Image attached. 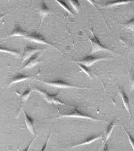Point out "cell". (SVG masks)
<instances>
[{
	"instance_id": "obj_9",
	"label": "cell",
	"mask_w": 134,
	"mask_h": 151,
	"mask_svg": "<svg viewBox=\"0 0 134 151\" xmlns=\"http://www.w3.org/2000/svg\"><path fill=\"white\" fill-rule=\"evenodd\" d=\"M28 32L23 29L19 24L15 25L14 29L6 38L10 37H23L24 38L27 34Z\"/></svg>"
},
{
	"instance_id": "obj_16",
	"label": "cell",
	"mask_w": 134,
	"mask_h": 151,
	"mask_svg": "<svg viewBox=\"0 0 134 151\" xmlns=\"http://www.w3.org/2000/svg\"><path fill=\"white\" fill-rule=\"evenodd\" d=\"M115 124H116V121L115 120H113L111 121V122L108 126L106 130L105 134L104 139L103 143H105L108 139H109V138H110L113 131V130L114 127H115Z\"/></svg>"
},
{
	"instance_id": "obj_12",
	"label": "cell",
	"mask_w": 134,
	"mask_h": 151,
	"mask_svg": "<svg viewBox=\"0 0 134 151\" xmlns=\"http://www.w3.org/2000/svg\"><path fill=\"white\" fill-rule=\"evenodd\" d=\"M133 2L134 1L132 0H115V1L108 2L103 5L101 6L104 8H109L121 5L127 4Z\"/></svg>"
},
{
	"instance_id": "obj_1",
	"label": "cell",
	"mask_w": 134,
	"mask_h": 151,
	"mask_svg": "<svg viewBox=\"0 0 134 151\" xmlns=\"http://www.w3.org/2000/svg\"><path fill=\"white\" fill-rule=\"evenodd\" d=\"M32 91L39 93L41 95L43 96L44 99L46 100L47 102L48 103L50 104H54L56 105H64V106H70V107H74L73 106L67 104H66L64 103V102L61 101L59 99H57V96L58 94H59V93H56V94H53V95L49 94L47 93L46 91L38 88V87H34L33 88Z\"/></svg>"
},
{
	"instance_id": "obj_20",
	"label": "cell",
	"mask_w": 134,
	"mask_h": 151,
	"mask_svg": "<svg viewBox=\"0 0 134 151\" xmlns=\"http://www.w3.org/2000/svg\"><path fill=\"white\" fill-rule=\"evenodd\" d=\"M76 63L78 65V66H79L80 68H81L82 70L83 71V72H84L86 74L88 75V76L90 78V79H92V73L91 71H90L88 69V68H87L85 66L82 64L77 63Z\"/></svg>"
},
{
	"instance_id": "obj_25",
	"label": "cell",
	"mask_w": 134,
	"mask_h": 151,
	"mask_svg": "<svg viewBox=\"0 0 134 151\" xmlns=\"http://www.w3.org/2000/svg\"><path fill=\"white\" fill-rule=\"evenodd\" d=\"M9 13L7 14H2V15H0V21L3 18H4V17H5L7 16L8 15H9Z\"/></svg>"
},
{
	"instance_id": "obj_21",
	"label": "cell",
	"mask_w": 134,
	"mask_h": 151,
	"mask_svg": "<svg viewBox=\"0 0 134 151\" xmlns=\"http://www.w3.org/2000/svg\"><path fill=\"white\" fill-rule=\"evenodd\" d=\"M123 25L127 29H130V30L134 31V18H133L131 19L127 22L123 23Z\"/></svg>"
},
{
	"instance_id": "obj_26",
	"label": "cell",
	"mask_w": 134,
	"mask_h": 151,
	"mask_svg": "<svg viewBox=\"0 0 134 151\" xmlns=\"http://www.w3.org/2000/svg\"><path fill=\"white\" fill-rule=\"evenodd\" d=\"M86 1H87L90 4H91L92 5L94 6L95 7V2L94 0H86Z\"/></svg>"
},
{
	"instance_id": "obj_13",
	"label": "cell",
	"mask_w": 134,
	"mask_h": 151,
	"mask_svg": "<svg viewBox=\"0 0 134 151\" xmlns=\"http://www.w3.org/2000/svg\"><path fill=\"white\" fill-rule=\"evenodd\" d=\"M23 112L24 113V117H25V121L27 127L31 134L34 135L35 133L34 126V120L24 112V110H23Z\"/></svg>"
},
{
	"instance_id": "obj_15",
	"label": "cell",
	"mask_w": 134,
	"mask_h": 151,
	"mask_svg": "<svg viewBox=\"0 0 134 151\" xmlns=\"http://www.w3.org/2000/svg\"><path fill=\"white\" fill-rule=\"evenodd\" d=\"M119 93L120 95V96L121 98L123 101V104L126 109L127 111L130 114V106H129V100L125 93L124 92L122 88L118 87Z\"/></svg>"
},
{
	"instance_id": "obj_19",
	"label": "cell",
	"mask_w": 134,
	"mask_h": 151,
	"mask_svg": "<svg viewBox=\"0 0 134 151\" xmlns=\"http://www.w3.org/2000/svg\"><path fill=\"white\" fill-rule=\"evenodd\" d=\"M68 1L76 12L78 13L79 12L80 7V4L78 0H68Z\"/></svg>"
},
{
	"instance_id": "obj_5",
	"label": "cell",
	"mask_w": 134,
	"mask_h": 151,
	"mask_svg": "<svg viewBox=\"0 0 134 151\" xmlns=\"http://www.w3.org/2000/svg\"><path fill=\"white\" fill-rule=\"evenodd\" d=\"M37 81H40L43 83L45 85L47 86H51V87H57L59 88H84V89H89L88 88H85L84 87H76V86H73L64 82L63 80H57V81H43V80L37 79Z\"/></svg>"
},
{
	"instance_id": "obj_27",
	"label": "cell",
	"mask_w": 134,
	"mask_h": 151,
	"mask_svg": "<svg viewBox=\"0 0 134 151\" xmlns=\"http://www.w3.org/2000/svg\"><path fill=\"white\" fill-rule=\"evenodd\" d=\"M37 135H36V137H35V138H34V140H33V141L32 142H31V143L30 144V145H29V146H28V147H27L26 149H25V150H24V151H29V148H30V146H31L34 140L35 139H36V137H37Z\"/></svg>"
},
{
	"instance_id": "obj_2",
	"label": "cell",
	"mask_w": 134,
	"mask_h": 151,
	"mask_svg": "<svg viewBox=\"0 0 134 151\" xmlns=\"http://www.w3.org/2000/svg\"><path fill=\"white\" fill-rule=\"evenodd\" d=\"M23 38L31 41V42H35V43L47 45L53 47V48L58 50L52 44L47 41L44 37L37 32H33L30 33H28L26 36Z\"/></svg>"
},
{
	"instance_id": "obj_24",
	"label": "cell",
	"mask_w": 134,
	"mask_h": 151,
	"mask_svg": "<svg viewBox=\"0 0 134 151\" xmlns=\"http://www.w3.org/2000/svg\"><path fill=\"white\" fill-rule=\"evenodd\" d=\"M50 134H49V137H48L47 140V142L46 143L45 145L44 146H43V149L42 150V151H44V148H45L46 147V146L47 145L48 142H49V139H50Z\"/></svg>"
},
{
	"instance_id": "obj_3",
	"label": "cell",
	"mask_w": 134,
	"mask_h": 151,
	"mask_svg": "<svg viewBox=\"0 0 134 151\" xmlns=\"http://www.w3.org/2000/svg\"><path fill=\"white\" fill-rule=\"evenodd\" d=\"M90 32L92 34L93 37L92 38L89 37V40H90V42H91L92 49L91 52H90V54H95L96 52L100 51H105L113 53V52L109 48H107L105 46H103L102 44L100 43V41H99L97 37L94 35L93 33V30L92 28L90 29Z\"/></svg>"
},
{
	"instance_id": "obj_6",
	"label": "cell",
	"mask_w": 134,
	"mask_h": 151,
	"mask_svg": "<svg viewBox=\"0 0 134 151\" xmlns=\"http://www.w3.org/2000/svg\"><path fill=\"white\" fill-rule=\"evenodd\" d=\"M42 53L41 52L36 53L32 56L29 58L27 62L23 66V68L20 70L26 69H31L39 64L42 63L43 61L39 60L40 58L42 55Z\"/></svg>"
},
{
	"instance_id": "obj_10",
	"label": "cell",
	"mask_w": 134,
	"mask_h": 151,
	"mask_svg": "<svg viewBox=\"0 0 134 151\" xmlns=\"http://www.w3.org/2000/svg\"><path fill=\"white\" fill-rule=\"evenodd\" d=\"M34 78V76H28L23 75L22 74H18L16 75V76L14 77L10 80V83L7 87L9 88L10 86H12V85L14 84L15 83H18L22 82L26 80H30L32 78ZM6 89V90L7 89ZM5 90V91H6Z\"/></svg>"
},
{
	"instance_id": "obj_8",
	"label": "cell",
	"mask_w": 134,
	"mask_h": 151,
	"mask_svg": "<svg viewBox=\"0 0 134 151\" xmlns=\"http://www.w3.org/2000/svg\"><path fill=\"white\" fill-rule=\"evenodd\" d=\"M43 50L37 48V47H33V46L26 45L24 47L23 49V54H22V63L24 62L26 60H28L29 58L32 56L34 54L38 52H42Z\"/></svg>"
},
{
	"instance_id": "obj_22",
	"label": "cell",
	"mask_w": 134,
	"mask_h": 151,
	"mask_svg": "<svg viewBox=\"0 0 134 151\" xmlns=\"http://www.w3.org/2000/svg\"><path fill=\"white\" fill-rule=\"evenodd\" d=\"M32 90L31 89L27 90L23 94H20L19 93L17 92V94H19L21 96L22 100L23 102H26L27 100H28L29 96H30V93H31Z\"/></svg>"
},
{
	"instance_id": "obj_28",
	"label": "cell",
	"mask_w": 134,
	"mask_h": 151,
	"mask_svg": "<svg viewBox=\"0 0 134 151\" xmlns=\"http://www.w3.org/2000/svg\"><path fill=\"white\" fill-rule=\"evenodd\" d=\"M2 95H1V96H0V98H1V97Z\"/></svg>"
},
{
	"instance_id": "obj_17",
	"label": "cell",
	"mask_w": 134,
	"mask_h": 151,
	"mask_svg": "<svg viewBox=\"0 0 134 151\" xmlns=\"http://www.w3.org/2000/svg\"><path fill=\"white\" fill-rule=\"evenodd\" d=\"M104 133H102V134H100V135L97 136L92 137L89 138V139H87L86 140H85L83 142L77 144V145H74V146H71L70 147L72 148V147L83 146V145H89V144L92 143L94 142V141H96V140L101 139V138H102V137H103V134Z\"/></svg>"
},
{
	"instance_id": "obj_11",
	"label": "cell",
	"mask_w": 134,
	"mask_h": 151,
	"mask_svg": "<svg viewBox=\"0 0 134 151\" xmlns=\"http://www.w3.org/2000/svg\"><path fill=\"white\" fill-rule=\"evenodd\" d=\"M38 13L41 17V19H42L41 23H42L45 18L48 15L51 14L52 12L49 7L46 4L45 2L43 1L40 6Z\"/></svg>"
},
{
	"instance_id": "obj_23",
	"label": "cell",
	"mask_w": 134,
	"mask_h": 151,
	"mask_svg": "<svg viewBox=\"0 0 134 151\" xmlns=\"http://www.w3.org/2000/svg\"><path fill=\"white\" fill-rule=\"evenodd\" d=\"M122 127H123V128L124 129L127 135H128V137H129V142H130V145H131L132 147H133V149L134 150V141L133 140L132 137L131 135H130V134H129V133H128L127 131H126L124 127H123V126H122Z\"/></svg>"
},
{
	"instance_id": "obj_18",
	"label": "cell",
	"mask_w": 134,
	"mask_h": 151,
	"mask_svg": "<svg viewBox=\"0 0 134 151\" xmlns=\"http://www.w3.org/2000/svg\"><path fill=\"white\" fill-rule=\"evenodd\" d=\"M54 1L57 2V3H58L64 10H65L66 11L69 13L70 15H73V16L75 15V14H74L70 8L67 5L66 3V2H64L63 0H54Z\"/></svg>"
},
{
	"instance_id": "obj_14",
	"label": "cell",
	"mask_w": 134,
	"mask_h": 151,
	"mask_svg": "<svg viewBox=\"0 0 134 151\" xmlns=\"http://www.w3.org/2000/svg\"><path fill=\"white\" fill-rule=\"evenodd\" d=\"M0 52L7 53L15 56H21L20 52L14 48L0 45Z\"/></svg>"
},
{
	"instance_id": "obj_7",
	"label": "cell",
	"mask_w": 134,
	"mask_h": 151,
	"mask_svg": "<svg viewBox=\"0 0 134 151\" xmlns=\"http://www.w3.org/2000/svg\"><path fill=\"white\" fill-rule=\"evenodd\" d=\"M107 58L105 57H98L92 56V55H87L79 61H75V62L77 63L82 64L85 66L86 67H90L97 61L107 60Z\"/></svg>"
},
{
	"instance_id": "obj_4",
	"label": "cell",
	"mask_w": 134,
	"mask_h": 151,
	"mask_svg": "<svg viewBox=\"0 0 134 151\" xmlns=\"http://www.w3.org/2000/svg\"><path fill=\"white\" fill-rule=\"evenodd\" d=\"M63 117L82 118V119H90V120L95 121H100L105 122H106L104 121V120H99V119H96V118L90 116L88 115V114H83V113H80V112L79 111L76 107L74 109L72 113H68V114H60L59 117L56 118L55 119H58Z\"/></svg>"
}]
</instances>
